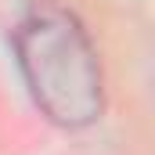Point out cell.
<instances>
[{"label":"cell","mask_w":155,"mask_h":155,"mask_svg":"<svg viewBox=\"0 0 155 155\" xmlns=\"http://www.w3.org/2000/svg\"><path fill=\"white\" fill-rule=\"evenodd\" d=\"M22 79L51 123L79 130L105 108L101 58L90 33L58 0H33L15 29Z\"/></svg>","instance_id":"cell-1"}]
</instances>
